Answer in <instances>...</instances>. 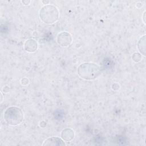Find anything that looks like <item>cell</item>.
<instances>
[{"label":"cell","instance_id":"ba28073f","mask_svg":"<svg viewBox=\"0 0 146 146\" xmlns=\"http://www.w3.org/2000/svg\"><path fill=\"white\" fill-rule=\"evenodd\" d=\"M137 48L139 51L144 55H145V35H143L138 41Z\"/></svg>","mask_w":146,"mask_h":146},{"label":"cell","instance_id":"52a82bcc","mask_svg":"<svg viewBox=\"0 0 146 146\" xmlns=\"http://www.w3.org/2000/svg\"><path fill=\"white\" fill-rule=\"evenodd\" d=\"M24 48L29 52H34L38 48V43L35 40L30 39L25 42Z\"/></svg>","mask_w":146,"mask_h":146},{"label":"cell","instance_id":"6da1fadb","mask_svg":"<svg viewBox=\"0 0 146 146\" xmlns=\"http://www.w3.org/2000/svg\"><path fill=\"white\" fill-rule=\"evenodd\" d=\"M78 74L82 79L86 80H92L100 76L101 68L94 63H84L79 66Z\"/></svg>","mask_w":146,"mask_h":146},{"label":"cell","instance_id":"3957f363","mask_svg":"<svg viewBox=\"0 0 146 146\" xmlns=\"http://www.w3.org/2000/svg\"><path fill=\"white\" fill-rule=\"evenodd\" d=\"M58 9L54 5H46L40 10L39 17L40 20L46 24H53L59 18Z\"/></svg>","mask_w":146,"mask_h":146},{"label":"cell","instance_id":"9c48e42d","mask_svg":"<svg viewBox=\"0 0 146 146\" xmlns=\"http://www.w3.org/2000/svg\"><path fill=\"white\" fill-rule=\"evenodd\" d=\"M132 59L135 62H139L141 59V56L139 53L135 52L132 55Z\"/></svg>","mask_w":146,"mask_h":146},{"label":"cell","instance_id":"30bf717a","mask_svg":"<svg viewBox=\"0 0 146 146\" xmlns=\"http://www.w3.org/2000/svg\"><path fill=\"white\" fill-rule=\"evenodd\" d=\"M22 2L25 5H28L30 3V1H22Z\"/></svg>","mask_w":146,"mask_h":146},{"label":"cell","instance_id":"8992f818","mask_svg":"<svg viewBox=\"0 0 146 146\" xmlns=\"http://www.w3.org/2000/svg\"><path fill=\"white\" fill-rule=\"evenodd\" d=\"M61 137L63 141L70 142L75 137V132L71 128H67L62 130L61 132Z\"/></svg>","mask_w":146,"mask_h":146},{"label":"cell","instance_id":"5b68a950","mask_svg":"<svg viewBox=\"0 0 146 146\" xmlns=\"http://www.w3.org/2000/svg\"><path fill=\"white\" fill-rule=\"evenodd\" d=\"M66 144L63 141V140L61 139L58 137H48L46 139L43 144L42 145H46V146H60V145H65Z\"/></svg>","mask_w":146,"mask_h":146},{"label":"cell","instance_id":"277c9868","mask_svg":"<svg viewBox=\"0 0 146 146\" xmlns=\"http://www.w3.org/2000/svg\"><path fill=\"white\" fill-rule=\"evenodd\" d=\"M57 42L62 47H67L70 46L72 42V38L71 35L66 31L61 32L57 36Z\"/></svg>","mask_w":146,"mask_h":146},{"label":"cell","instance_id":"7a4b0ae2","mask_svg":"<svg viewBox=\"0 0 146 146\" xmlns=\"http://www.w3.org/2000/svg\"><path fill=\"white\" fill-rule=\"evenodd\" d=\"M3 118L7 124L16 126L23 121L24 113L20 108L16 106H11L7 108L5 111Z\"/></svg>","mask_w":146,"mask_h":146}]
</instances>
